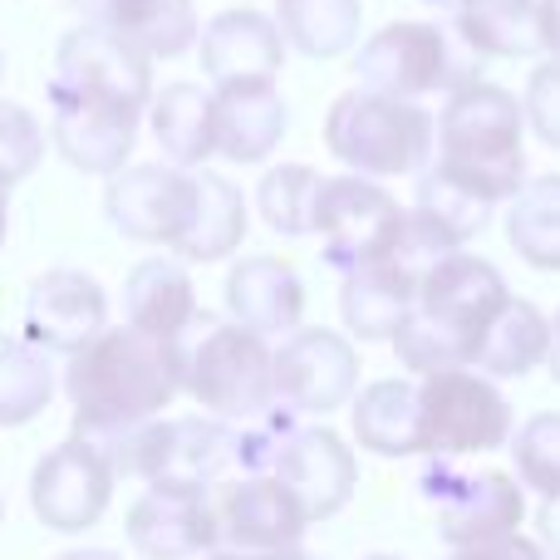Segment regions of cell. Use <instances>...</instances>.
Segmentation results:
<instances>
[{
    "instance_id": "obj_1",
    "label": "cell",
    "mask_w": 560,
    "mask_h": 560,
    "mask_svg": "<svg viewBox=\"0 0 560 560\" xmlns=\"http://www.w3.org/2000/svg\"><path fill=\"white\" fill-rule=\"evenodd\" d=\"M65 394L74 404V438L108 447L138 423L163 418L183 394V345L153 339L133 325L104 329L65 364Z\"/></svg>"
},
{
    "instance_id": "obj_2",
    "label": "cell",
    "mask_w": 560,
    "mask_h": 560,
    "mask_svg": "<svg viewBox=\"0 0 560 560\" xmlns=\"http://www.w3.org/2000/svg\"><path fill=\"white\" fill-rule=\"evenodd\" d=\"M506 300L512 290L487 256L453 252L433 261L418 285L413 315L394 335L398 364L413 369L418 378L443 374V369H472L482 335L506 310Z\"/></svg>"
},
{
    "instance_id": "obj_3",
    "label": "cell",
    "mask_w": 560,
    "mask_h": 560,
    "mask_svg": "<svg viewBox=\"0 0 560 560\" xmlns=\"http://www.w3.org/2000/svg\"><path fill=\"white\" fill-rule=\"evenodd\" d=\"M232 463L246 477H276L295 492L310 522H329L345 512L359 487V457L335 428L300 423L285 408H271L261 423H242L232 443Z\"/></svg>"
},
{
    "instance_id": "obj_4",
    "label": "cell",
    "mask_w": 560,
    "mask_h": 560,
    "mask_svg": "<svg viewBox=\"0 0 560 560\" xmlns=\"http://www.w3.org/2000/svg\"><path fill=\"white\" fill-rule=\"evenodd\" d=\"M526 108L512 89L502 84H463L457 94H447L443 114H438V158L433 163L443 173H453L457 183H467L472 192H482L487 202L516 197L526 187Z\"/></svg>"
},
{
    "instance_id": "obj_5",
    "label": "cell",
    "mask_w": 560,
    "mask_h": 560,
    "mask_svg": "<svg viewBox=\"0 0 560 560\" xmlns=\"http://www.w3.org/2000/svg\"><path fill=\"white\" fill-rule=\"evenodd\" d=\"M183 394L222 423H261L276 408V349L236 319L202 310L183 335Z\"/></svg>"
},
{
    "instance_id": "obj_6",
    "label": "cell",
    "mask_w": 560,
    "mask_h": 560,
    "mask_svg": "<svg viewBox=\"0 0 560 560\" xmlns=\"http://www.w3.org/2000/svg\"><path fill=\"white\" fill-rule=\"evenodd\" d=\"M325 148L359 177H418L438 158V114L374 89H349L325 114Z\"/></svg>"
},
{
    "instance_id": "obj_7",
    "label": "cell",
    "mask_w": 560,
    "mask_h": 560,
    "mask_svg": "<svg viewBox=\"0 0 560 560\" xmlns=\"http://www.w3.org/2000/svg\"><path fill=\"white\" fill-rule=\"evenodd\" d=\"M354 74L359 89L418 104L423 94H457L463 84H477L482 59L457 39V30L433 20H394L359 45Z\"/></svg>"
},
{
    "instance_id": "obj_8",
    "label": "cell",
    "mask_w": 560,
    "mask_h": 560,
    "mask_svg": "<svg viewBox=\"0 0 560 560\" xmlns=\"http://www.w3.org/2000/svg\"><path fill=\"white\" fill-rule=\"evenodd\" d=\"M404 222L408 212L374 183V177H325L315 202V222L310 236H319V256L329 271H364L378 266L398 252L404 242Z\"/></svg>"
},
{
    "instance_id": "obj_9",
    "label": "cell",
    "mask_w": 560,
    "mask_h": 560,
    "mask_svg": "<svg viewBox=\"0 0 560 560\" xmlns=\"http://www.w3.org/2000/svg\"><path fill=\"white\" fill-rule=\"evenodd\" d=\"M423 404V453L428 457H472L512 443L516 418L497 378L477 369H443L418 384Z\"/></svg>"
},
{
    "instance_id": "obj_10",
    "label": "cell",
    "mask_w": 560,
    "mask_h": 560,
    "mask_svg": "<svg viewBox=\"0 0 560 560\" xmlns=\"http://www.w3.org/2000/svg\"><path fill=\"white\" fill-rule=\"evenodd\" d=\"M232 443L236 428L222 418H153V423H138L133 433L114 438L104 453L114 457L118 477H143L148 487H212L222 467L232 463Z\"/></svg>"
},
{
    "instance_id": "obj_11",
    "label": "cell",
    "mask_w": 560,
    "mask_h": 560,
    "mask_svg": "<svg viewBox=\"0 0 560 560\" xmlns=\"http://www.w3.org/2000/svg\"><path fill=\"white\" fill-rule=\"evenodd\" d=\"M418 492L438 512V536L453 551L516 536L526 516V497L516 477L492 472V467L472 472V467H457V457H433L428 472L418 477Z\"/></svg>"
},
{
    "instance_id": "obj_12",
    "label": "cell",
    "mask_w": 560,
    "mask_h": 560,
    "mask_svg": "<svg viewBox=\"0 0 560 560\" xmlns=\"http://www.w3.org/2000/svg\"><path fill=\"white\" fill-rule=\"evenodd\" d=\"M49 104H114L143 114L153 104V59L98 25H79L59 39Z\"/></svg>"
},
{
    "instance_id": "obj_13",
    "label": "cell",
    "mask_w": 560,
    "mask_h": 560,
    "mask_svg": "<svg viewBox=\"0 0 560 560\" xmlns=\"http://www.w3.org/2000/svg\"><path fill=\"white\" fill-rule=\"evenodd\" d=\"M197 202H202L197 173L173 163H128L104 187V212L114 232L128 242L167 246V252H177L183 236L192 232Z\"/></svg>"
},
{
    "instance_id": "obj_14",
    "label": "cell",
    "mask_w": 560,
    "mask_h": 560,
    "mask_svg": "<svg viewBox=\"0 0 560 560\" xmlns=\"http://www.w3.org/2000/svg\"><path fill=\"white\" fill-rule=\"evenodd\" d=\"M114 482L118 467L114 457L98 443L69 433L59 447H49L35 463V477H30V506L35 516L59 536H74L98 526V516L114 502Z\"/></svg>"
},
{
    "instance_id": "obj_15",
    "label": "cell",
    "mask_w": 560,
    "mask_h": 560,
    "mask_svg": "<svg viewBox=\"0 0 560 560\" xmlns=\"http://www.w3.org/2000/svg\"><path fill=\"white\" fill-rule=\"evenodd\" d=\"M359 394V349L335 329H290L276 349V408L329 418Z\"/></svg>"
},
{
    "instance_id": "obj_16",
    "label": "cell",
    "mask_w": 560,
    "mask_h": 560,
    "mask_svg": "<svg viewBox=\"0 0 560 560\" xmlns=\"http://www.w3.org/2000/svg\"><path fill=\"white\" fill-rule=\"evenodd\" d=\"M128 541L148 560H192L222 546L217 536L212 487H177L153 482L128 506Z\"/></svg>"
},
{
    "instance_id": "obj_17",
    "label": "cell",
    "mask_w": 560,
    "mask_h": 560,
    "mask_svg": "<svg viewBox=\"0 0 560 560\" xmlns=\"http://www.w3.org/2000/svg\"><path fill=\"white\" fill-rule=\"evenodd\" d=\"M108 329V295L89 271L59 266L30 280L25 290V339L45 354H79Z\"/></svg>"
},
{
    "instance_id": "obj_18",
    "label": "cell",
    "mask_w": 560,
    "mask_h": 560,
    "mask_svg": "<svg viewBox=\"0 0 560 560\" xmlns=\"http://www.w3.org/2000/svg\"><path fill=\"white\" fill-rule=\"evenodd\" d=\"M217 536L226 551H290L300 546L310 516L285 482L276 477H242L212 497Z\"/></svg>"
},
{
    "instance_id": "obj_19",
    "label": "cell",
    "mask_w": 560,
    "mask_h": 560,
    "mask_svg": "<svg viewBox=\"0 0 560 560\" xmlns=\"http://www.w3.org/2000/svg\"><path fill=\"white\" fill-rule=\"evenodd\" d=\"M197 55H202V74L212 79V89L276 84L280 65H285V39L271 15L242 5L207 20V30L197 35Z\"/></svg>"
},
{
    "instance_id": "obj_20",
    "label": "cell",
    "mask_w": 560,
    "mask_h": 560,
    "mask_svg": "<svg viewBox=\"0 0 560 560\" xmlns=\"http://www.w3.org/2000/svg\"><path fill=\"white\" fill-rule=\"evenodd\" d=\"M138 118L143 114L114 104H49V143L79 173L114 177L138 143Z\"/></svg>"
},
{
    "instance_id": "obj_21",
    "label": "cell",
    "mask_w": 560,
    "mask_h": 560,
    "mask_svg": "<svg viewBox=\"0 0 560 560\" xmlns=\"http://www.w3.org/2000/svg\"><path fill=\"white\" fill-rule=\"evenodd\" d=\"M69 5L84 15V25L108 30L148 59H177L202 35L192 0H69Z\"/></svg>"
},
{
    "instance_id": "obj_22",
    "label": "cell",
    "mask_w": 560,
    "mask_h": 560,
    "mask_svg": "<svg viewBox=\"0 0 560 560\" xmlns=\"http://www.w3.org/2000/svg\"><path fill=\"white\" fill-rule=\"evenodd\" d=\"M226 310L252 335L285 339L305 315V285H300L295 266L276 261V256H246L226 271Z\"/></svg>"
},
{
    "instance_id": "obj_23",
    "label": "cell",
    "mask_w": 560,
    "mask_h": 560,
    "mask_svg": "<svg viewBox=\"0 0 560 560\" xmlns=\"http://www.w3.org/2000/svg\"><path fill=\"white\" fill-rule=\"evenodd\" d=\"M418 285H423V271L404 266L398 256L378 266H364V271H349L345 285H339V315H345V329L354 339H394L404 329V319L413 315Z\"/></svg>"
},
{
    "instance_id": "obj_24",
    "label": "cell",
    "mask_w": 560,
    "mask_h": 560,
    "mask_svg": "<svg viewBox=\"0 0 560 560\" xmlns=\"http://www.w3.org/2000/svg\"><path fill=\"white\" fill-rule=\"evenodd\" d=\"M124 310H128V325L153 339H167V345H183V335L202 315L192 276L173 256H148V261H138L128 271Z\"/></svg>"
},
{
    "instance_id": "obj_25",
    "label": "cell",
    "mask_w": 560,
    "mask_h": 560,
    "mask_svg": "<svg viewBox=\"0 0 560 560\" xmlns=\"http://www.w3.org/2000/svg\"><path fill=\"white\" fill-rule=\"evenodd\" d=\"M217 94V153L232 163H261L285 138V98L276 84H226Z\"/></svg>"
},
{
    "instance_id": "obj_26",
    "label": "cell",
    "mask_w": 560,
    "mask_h": 560,
    "mask_svg": "<svg viewBox=\"0 0 560 560\" xmlns=\"http://www.w3.org/2000/svg\"><path fill=\"white\" fill-rule=\"evenodd\" d=\"M354 443L374 457L423 453V404L413 378H378L354 394Z\"/></svg>"
},
{
    "instance_id": "obj_27",
    "label": "cell",
    "mask_w": 560,
    "mask_h": 560,
    "mask_svg": "<svg viewBox=\"0 0 560 560\" xmlns=\"http://www.w3.org/2000/svg\"><path fill=\"white\" fill-rule=\"evenodd\" d=\"M153 138L173 167H202L217 158V94L202 84H167L153 98Z\"/></svg>"
},
{
    "instance_id": "obj_28",
    "label": "cell",
    "mask_w": 560,
    "mask_h": 560,
    "mask_svg": "<svg viewBox=\"0 0 560 560\" xmlns=\"http://www.w3.org/2000/svg\"><path fill=\"white\" fill-rule=\"evenodd\" d=\"M453 30L477 59H532L546 49L541 0H467Z\"/></svg>"
},
{
    "instance_id": "obj_29",
    "label": "cell",
    "mask_w": 560,
    "mask_h": 560,
    "mask_svg": "<svg viewBox=\"0 0 560 560\" xmlns=\"http://www.w3.org/2000/svg\"><path fill=\"white\" fill-rule=\"evenodd\" d=\"M546 349H551V319L532 300L512 295L502 315L492 319V329L482 335L472 369L487 378H522L536 364H546Z\"/></svg>"
},
{
    "instance_id": "obj_30",
    "label": "cell",
    "mask_w": 560,
    "mask_h": 560,
    "mask_svg": "<svg viewBox=\"0 0 560 560\" xmlns=\"http://www.w3.org/2000/svg\"><path fill=\"white\" fill-rule=\"evenodd\" d=\"M276 25L290 49L310 59H335L359 45L364 5L359 0H276Z\"/></svg>"
},
{
    "instance_id": "obj_31",
    "label": "cell",
    "mask_w": 560,
    "mask_h": 560,
    "mask_svg": "<svg viewBox=\"0 0 560 560\" xmlns=\"http://www.w3.org/2000/svg\"><path fill=\"white\" fill-rule=\"evenodd\" d=\"M197 192H202L197 222L177 246V261H202V266L226 261L246 236V197L236 183H226L222 173H207V167L197 173Z\"/></svg>"
},
{
    "instance_id": "obj_32",
    "label": "cell",
    "mask_w": 560,
    "mask_h": 560,
    "mask_svg": "<svg viewBox=\"0 0 560 560\" xmlns=\"http://www.w3.org/2000/svg\"><path fill=\"white\" fill-rule=\"evenodd\" d=\"M506 242L532 271H560V173L536 177L512 197Z\"/></svg>"
},
{
    "instance_id": "obj_33",
    "label": "cell",
    "mask_w": 560,
    "mask_h": 560,
    "mask_svg": "<svg viewBox=\"0 0 560 560\" xmlns=\"http://www.w3.org/2000/svg\"><path fill=\"white\" fill-rule=\"evenodd\" d=\"M55 398V364L30 339L0 335V428L35 423Z\"/></svg>"
},
{
    "instance_id": "obj_34",
    "label": "cell",
    "mask_w": 560,
    "mask_h": 560,
    "mask_svg": "<svg viewBox=\"0 0 560 560\" xmlns=\"http://www.w3.org/2000/svg\"><path fill=\"white\" fill-rule=\"evenodd\" d=\"M325 177L305 163H280L261 177L256 187V202H261L266 226L280 236H310V222H315V202Z\"/></svg>"
},
{
    "instance_id": "obj_35",
    "label": "cell",
    "mask_w": 560,
    "mask_h": 560,
    "mask_svg": "<svg viewBox=\"0 0 560 560\" xmlns=\"http://www.w3.org/2000/svg\"><path fill=\"white\" fill-rule=\"evenodd\" d=\"M516 482L532 487L541 502H560V413H536L506 443Z\"/></svg>"
},
{
    "instance_id": "obj_36",
    "label": "cell",
    "mask_w": 560,
    "mask_h": 560,
    "mask_svg": "<svg viewBox=\"0 0 560 560\" xmlns=\"http://www.w3.org/2000/svg\"><path fill=\"white\" fill-rule=\"evenodd\" d=\"M45 158V128L25 104H0V192L25 183Z\"/></svg>"
},
{
    "instance_id": "obj_37",
    "label": "cell",
    "mask_w": 560,
    "mask_h": 560,
    "mask_svg": "<svg viewBox=\"0 0 560 560\" xmlns=\"http://www.w3.org/2000/svg\"><path fill=\"white\" fill-rule=\"evenodd\" d=\"M522 108H526V124L536 128V138L560 153V59H541L532 69Z\"/></svg>"
},
{
    "instance_id": "obj_38",
    "label": "cell",
    "mask_w": 560,
    "mask_h": 560,
    "mask_svg": "<svg viewBox=\"0 0 560 560\" xmlns=\"http://www.w3.org/2000/svg\"><path fill=\"white\" fill-rule=\"evenodd\" d=\"M447 560H546V551L532 541V536H502V541H482V546H463Z\"/></svg>"
},
{
    "instance_id": "obj_39",
    "label": "cell",
    "mask_w": 560,
    "mask_h": 560,
    "mask_svg": "<svg viewBox=\"0 0 560 560\" xmlns=\"http://www.w3.org/2000/svg\"><path fill=\"white\" fill-rule=\"evenodd\" d=\"M536 526H541V551L560 560V502H541V516H536Z\"/></svg>"
},
{
    "instance_id": "obj_40",
    "label": "cell",
    "mask_w": 560,
    "mask_h": 560,
    "mask_svg": "<svg viewBox=\"0 0 560 560\" xmlns=\"http://www.w3.org/2000/svg\"><path fill=\"white\" fill-rule=\"evenodd\" d=\"M541 45L560 59V0H541Z\"/></svg>"
},
{
    "instance_id": "obj_41",
    "label": "cell",
    "mask_w": 560,
    "mask_h": 560,
    "mask_svg": "<svg viewBox=\"0 0 560 560\" xmlns=\"http://www.w3.org/2000/svg\"><path fill=\"white\" fill-rule=\"evenodd\" d=\"M207 560H319L310 551H300V546H290V551H212Z\"/></svg>"
},
{
    "instance_id": "obj_42",
    "label": "cell",
    "mask_w": 560,
    "mask_h": 560,
    "mask_svg": "<svg viewBox=\"0 0 560 560\" xmlns=\"http://www.w3.org/2000/svg\"><path fill=\"white\" fill-rule=\"evenodd\" d=\"M55 560H124V556L104 551V546H84V551H65V556H55Z\"/></svg>"
},
{
    "instance_id": "obj_43",
    "label": "cell",
    "mask_w": 560,
    "mask_h": 560,
    "mask_svg": "<svg viewBox=\"0 0 560 560\" xmlns=\"http://www.w3.org/2000/svg\"><path fill=\"white\" fill-rule=\"evenodd\" d=\"M546 364H551V378L560 384V315L551 319V349H546Z\"/></svg>"
},
{
    "instance_id": "obj_44",
    "label": "cell",
    "mask_w": 560,
    "mask_h": 560,
    "mask_svg": "<svg viewBox=\"0 0 560 560\" xmlns=\"http://www.w3.org/2000/svg\"><path fill=\"white\" fill-rule=\"evenodd\" d=\"M5 232H10V202H5V192H0V246H5Z\"/></svg>"
},
{
    "instance_id": "obj_45",
    "label": "cell",
    "mask_w": 560,
    "mask_h": 560,
    "mask_svg": "<svg viewBox=\"0 0 560 560\" xmlns=\"http://www.w3.org/2000/svg\"><path fill=\"white\" fill-rule=\"evenodd\" d=\"M423 5H438V10H463L467 0H423Z\"/></svg>"
},
{
    "instance_id": "obj_46",
    "label": "cell",
    "mask_w": 560,
    "mask_h": 560,
    "mask_svg": "<svg viewBox=\"0 0 560 560\" xmlns=\"http://www.w3.org/2000/svg\"><path fill=\"white\" fill-rule=\"evenodd\" d=\"M364 560H404V556H364Z\"/></svg>"
},
{
    "instance_id": "obj_47",
    "label": "cell",
    "mask_w": 560,
    "mask_h": 560,
    "mask_svg": "<svg viewBox=\"0 0 560 560\" xmlns=\"http://www.w3.org/2000/svg\"><path fill=\"white\" fill-rule=\"evenodd\" d=\"M0 526H5V497H0Z\"/></svg>"
},
{
    "instance_id": "obj_48",
    "label": "cell",
    "mask_w": 560,
    "mask_h": 560,
    "mask_svg": "<svg viewBox=\"0 0 560 560\" xmlns=\"http://www.w3.org/2000/svg\"><path fill=\"white\" fill-rule=\"evenodd\" d=\"M0 74H5V55H0Z\"/></svg>"
}]
</instances>
